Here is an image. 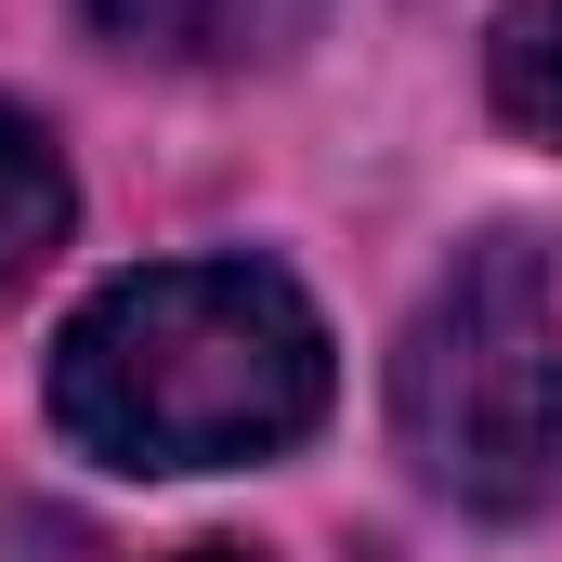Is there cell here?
I'll use <instances>...</instances> for the list:
<instances>
[{"instance_id": "6", "label": "cell", "mask_w": 562, "mask_h": 562, "mask_svg": "<svg viewBox=\"0 0 562 562\" xmlns=\"http://www.w3.org/2000/svg\"><path fill=\"white\" fill-rule=\"evenodd\" d=\"M0 562H132V550H105V537L66 524V510H13V524H0ZM170 562H262V550L210 537V550H170Z\"/></svg>"}, {"instance_id": "4", "label": "cell", "mask_w": 562, "mask_h": 562, "mask_svg": "<svg viewBox=\"0 0 562 562\" xmlns=\"http://www.w3.org/2000/svg\"><path fill=\"white\" fill-rule=\"evenodd\" d=\"M66 210H79V196H66V157H53V132L0 105V288L40 276V262L66 249Z\"/></svg>"}, {"instance_id": "3", "label": "cell", "mask_w": 562, "mask_h": 562, "mask_svg": "<svg viewBox=\"0 0 562 562\" xmlns=\"http://www.w3.org/2000/svg\"><path fill=\"white\" fill-rule=\"evenodd\" d=\"M79 26L132 66H276L314 26V0H79Z\"/></svg>"}, {"instance_id": "5", "label": "cell", "mask_w": 562, "mask_h": 562, "mask_svg": "<svg viewBox=\"0 0 562 562\" xmlns=\"http://www.w3.org/2000/svg\"><path fill=\"white\" fill-rule=\"evenodd\" d=\"M484 79H497V119H510V132L562 144V0H510V13H497Z\"/></svg>"}, {"instance_id": "2", "label": "cell", "mask_w": 562, "mask_h": 562, "mask_svg": "<svg viewBox=\"0 0 562 562\" xmlns=\"http://www.w3.org/2000/svg\"><path fill=\"white\" fill-rule=\"evenodd\" d=\"M393 431L431 497L537 524L562 497V301L524 249H471L393 353Z\"/></svg>"}, {"instance_id": "1", "label": "cell", "mask_w": 562, "mask_h": 562, "mask_svg": "<svg viewBox=\"0 0 562 562\" xmlns=\"http://www.w3.org/2000/svg\"><path fill=\"white\" fill-rule=\"evenodd\" d=\"M53 419L119 471L276 458L327 419V327L276 262H144L66 314Z\"/></svg>"}]
</instances>
